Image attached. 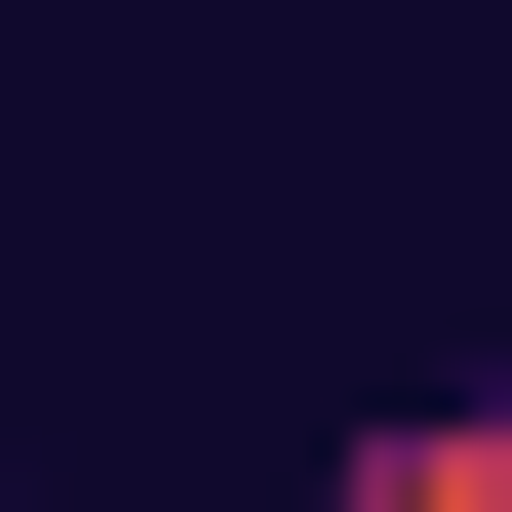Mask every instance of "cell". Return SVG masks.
I'll return each mask as SVG.
<instances>
[{
    "instance_id": "obj_1",
    "label": "cell",
    "mask_w": 512,
    "mask_h": 512,
    "mask_svg": "<svg viewBox=\"0 0 512 512\" xmlns=\"http://www.w3.org/2000/svg\"><path fill=\"white\" fill-rule=\"evenodd\" d=\"M355 512H512V394H434V434H355Z\"/></svg>"
}]
</instances>
